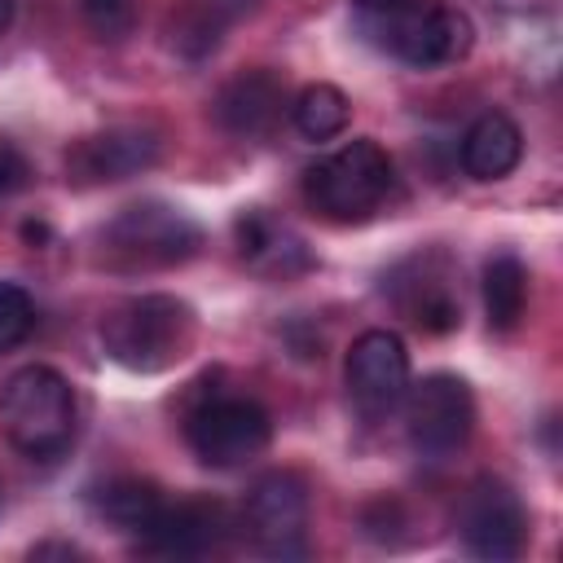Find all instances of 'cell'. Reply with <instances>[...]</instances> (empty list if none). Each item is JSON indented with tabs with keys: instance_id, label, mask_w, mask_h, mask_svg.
I'll list each match as a JSON object with an SVG mask.
<instances>
[{
	"instance_id": "6da1fadb",
	"label": "cell",
	"mask_w": 563,
	"mask_h": 563,
	"mask_svg": "<svg viewBox=\"0 0 563 563\" xmlns=\"http://www.w3.org/2000/svg\"><path fill=\"white\" fill-rule=\"evenodd\" d=\"M101 343L110 361L136 374L176 365L194 343V312L176 295H136L106 312Z\"/></svg>"
},
{
	"instance_id": "7a4b0ae2",
	"label": "cell",
	"mask_w": 563,
	"mask_h": 563,
	"mask_svg": "<svg viewBox=\"0 0 563 563\" xmlns=\"http://www.w3.org/2000/svg\"><path fill=\"white\" fill-rule=\"evenodd\" d=\"M0 422L26 457H57L75 435V391L57 369L26 365L0 391Z\"/></svg>"
},
{
	"instance_id": "3957f363",
	"label": "cell",
	"mask_w": 563,
	"mask_h": 563,
	"mask_svg": "<svg viewBox=\"0 0 563 563\" xmlns=\"http://www.w3.org/2000/svg\"><path fill=\"white\" fill-rule=\"evenodd\" d=\"M303 194L325 220H343V224L365 220L391 194V158L369 136L347 141L343 150H334L317 167H308Z\"/></svg>"
},
{
	"instance_id": "277c9868",
	"label": "cell",
	"mask_w": 563,
	"mask_h": 563,
	"mask_svg": "<svg viewBox=\"0 0 563 563\" xmlns=\"http://www.w3.org/2000/svg\"><path fill=\"white\" fill-rule=\"evenodd\" d=\"M369 26H374L378 44L409 66L457 62V57H466V48L475 40L471 18L440 0H396L383 13H369Z\"/></svg>"
},
{
	"instance_id": "5b68a950",
	"label": "cell",
	"mask_w": 563,
	"mask_h": 563,
	"mask_svg": "<svg viewBox=\"0 0 563 563\" xmlns=\"http://www.w3.org/2000/svg\"><path fill=\"white\" fill-rule=\"evenodd\" d=\"M101 242H106V255L128 268H172L202 246V229L180 207L132 202L106 224Z\"/></svg>"
},
{
	"instance_id": "8992f818",
	"label": "cell",
	"mask_w": 563,
	"mask_h": 563,
	"mask_svg": "<svg viewBox=\"0 0 563 563\" xmlns=\"http://www.w3.org/2000/svg\"><path fill=\"white\" fill-rule=\"evenodd\" d=\"M185 435H189V449L198 462H207L216 471H233L268 449L273 418L251 396H211L207 405H198L189 413Z\"/></svg>"
},
{
	"instance_id": "52a82bcc",
	"label": "cell",
	"mask_w": 563,
	"mask_h": 563,
	"mask_svg": "<svg viewBox=\"0 0 563 563\" xmlns=\"http://www.w3.org/2000/svg\"><path fill=\"white\" fill-rule=\"evenodd\" d=\"M405 427L409 444L427 457H444L462 449L475 431V396L457 374H427L405 391Z\"/></svg>"
},
{
	"instance_id": "ba28073f",
	"label": "cell",
	"mask_w": 563,
	"mask_h": 563,
	"mask_svg": "<svg viewBox=\"0 0 563 563\" xmlns=\"http://www.w3.org/2000/svg\"><path fill=\"white\" fill-rule=\"evenodd\" d=\"M457 532L475 559H488V563L519 559L528 541V515H523L519 493L493 475L475 479L457 501Z\"/></svg>"
},
{
	"instance_id": "9c48e42d",
	"label": "cell",
	"mask_w": 563,
	"mask_h": 563,
	"mask_svg": "<svg viewBox=\"0 0 563 563\" xmlns=\"http://www.w3.org/2000/svg\"><path fill=\"white\" fill-rule=\"evenodd\" d=\"M246 532L268 559L308 550V484L295 471H268L246 493Z\"/></svg>"
},
{
	"instance_id": "30bf717a",
	"label": "cell",
	"mask_w": 563,
	"mask_h": 563,
	"mask_svg": "<svg viewBox=\"0 0 563 563\" xmlns=\"http://www.w3.org/2000/svg\"><path fill=\"white\" fill-rule=\"evenodd\" d=\"M343 374H347L352 405L365 418H383L409 391V352H405L400 334H391V330H365L347 347Z\"/></svg>"
},
{
	"instance_id": "8fae6325",
	"label": "cell",
	"mask_w": 563,
	"mask_h": 563,
	"mask_svg": "<svg viewBox=\"0 0 563 563\" xmlns=\"http://www.w3.org/2000/svg\"><path fill=\"white\" fill-rule=\"evenodd\" d=\"M158 154H163V141L154 128L119 123V128H106V132L75 141L66 154V172L75 185H110V180L141 176L145 167L158 163Z\"/></svg>"
},
{
	"instance_id": "7c38bea8",
	"label": "cell",
	"mask_w": 563,
	"mask_h": 563,
	"mask_svg": "<svg viewBox=\"0 0 563 563\" xmlns=\"http://www.w3.org/2000/svg\"><path fill=\"white\" fill-rule=\"evenodd\" d=\"M282 106H286V84L255 66V70H242L233 75L220 92H216V123L229 132V136H268L282 119Z\"/></svg>"
},
{
	"instance_id": "4fadbf2b",
	"label": "cell",
	"mask_w": 563,
	"mask_h": 563,
	"mask_svg": "<svg viewBox=\"0 0 563 563\" xmlns=\"http://www.w3.org/2000/svg\"><path fill=\"white\" fill-rule=\"evenodd\" d=\"M224 537V510L211 501H176L154 515L141 532V554L154 559H198L211 554Z\"/></svg>"
},
{
	"instance_id": "5bb4252c",
	"label": "cell",
	"mask_w": 563,
	"mask_h": 563,
	"mask_svg": "<svg viewBox=\"0 0 563 563\" xmlns=\"http://www.w3.org/2000/svg\"><path fill=\"white\" fill-rule=\"evenodd\" d=\"M391 299L400 303V312L413 325H422L431 334H444V330H453L462 321V303H457L453 282L440 268V260H422L418 255V260L400 264L391 273Z\"/></svg>"
},
{
	"instance_id": "9a60e30c",
	"label": "cell",
	"mask_w": 563,
	"mask_h": 563,
	"mask_svg": "<svg viewBox=\"0 0 563 563\" xmlns=\"http://www.w3.org/2000/svg\"><path fill=\"white\" fill-rule=\"evenodd\" d=\"M238 251L246 260V268L264 273V277H290V273H303L312 264L303 238L273 220L268 211H246L238 216Z\"/></svg>"
},
{
	"instance_id": "2e32d148",
	"label": "cell",
	"mask_w": 563,
	"mask_h": 563,
	"mask_svg": "<svg viewBox=\"0 0 563 563\" xmlns=\"http://www.w3.org/2000/svg\"><path fill=\"white\" fill-rule=\"evenodd\" d=\"M519 154H523V132L501 110L479 114L462 136V167L475 180H501L506 172H515Z\"/></svg>"
},
{
	"instance_id": "e0dca14e",
	"label": "cell",
	"mask_w": 563,
	"mask_h": 563,
	"mask_svg": "<svg viewBox=\"0 0 563 563\" xmlns=\"http://www.w3.org/2000/svg\"><path fill=\"white\" fill-rule=\"evenodd\" d=\"M528 308V268L515 255H493L484 264V312L493 330H515Z\"/></svg>"
},
{
	"instance_id": "ac0fdd59",
	"label": "cell",
	"mask_w": 563,
	"mask_h": 563,
	"mask_svg": "<svg viewBox=\"0 0 563 563\" xmlns=\"http://www.w3.org/2000/svg\"><path fill=\"white\" fill-rule=\"evenodd\" d=\"M347 114H352V106H347L343 88H334V84H308L295 97V106H290V123H295V132L303 141H330V136H339L347 128Z\"/></svg>"
},
{
	"instance_id": "d6986e66",
	"label": "cell",
	"mask_w": 563,
	"mask_h": 563,
	"mask_svg": "<svg viewBox=\"0 0 563 563\" xmlns=\"http://www.w3.org/2000/svg\"><path fill=\"white\" fill-rule=\"evenodd\" d=\"M163 506H167L163 493H158L154 484H145V479H114V484H106L101 497H97V510H101L114 528L136 532V537L154 523V515H158Z\"/></svg>"
},
{
	"instance_id": "ffe728a7",
	"label": "cell",
	"mask_w": 563,
	"mask_h": 563,
	"mask_svg": "<svg viewBox=\"0 0 563 563\" xmlns=\"http://www.w3.org/2000/svg\"><path fill=\"white\" fill-rule=\"evenodd\" d=\"M35 325V303L18 282H0V352L22 343Z\"/></svg>"
},
{
	"instance_id": "44dd1931",
	"label": "cell",
	"mask_w": 563,
	"mask_h": 563,
	"mask_svg": "<svg viewBox=\"0 0 563 563\" xmlns=\"http://www.w3.org/2000/svg\"><path fill=\"white\" fill-rule=\"evenodd\" d=\"M180 9H185V13H194V18H202V22H211L216 31H224L229 22H238V18H246V13H255V9H260V0H185Z\"/></svg>"
},
{
	"instance_id": "7402d4cb",
	"label": "cell",
	"mask_w": 563,
	"mask_h": 563,
	"mask_svg": "<svg viewBox=\"0 0 563 563\" xmlns=\"http://www.w3.org/2000/svg\"><path fill=\"white\" fill-rule=\"evenodd\" d=\"M84 13L101 35H119L128 26V0H84Z\"/></svg>"
},
{
	"instance_id": "603a6c76",
	"label": "cell",
	"mask_w": 563,
	"mask_h": 563,
	"mask_svg": "<svg viewBox=\"0 0 563 563\" xmlns=\"http://www.w3.org/2000/svg\"><path fill=\"white\" fill-rule=\"evenodd\" d=\"M22 176H26V167H22L18 150L0 145V198H4V194H13V189L22 185Z\"/></svg>"
},
{
	"instance_id": "cb8c5ba5",
	"label": "cell",
	"mask_w": 563,
	"mask_h": 563,
	"mask_svg": "<svg viewBox=\"0 0 563 563\" xmlns=\"http://www.w3.org/2000/svg\"><path fill=\"white\" fill-rule=\"evenodd\" d=\"M352 4H356V9L369 18V13H383V9H387V4H396V0H352Z\"/></svg>"
},
{
	"instance_id": "d4e9b609",
	"label": "cell",
	"mask_w": 563,
	"mask_h": 563,
	"mask_svg": "<svg viewBox=\"0 0 563 563\" xmlns=\"http://www.w3.org/2000/svg\"><path fill=\"white\" fill-rule=\"evenodd\" d=\"M13 22V0H0V31Z\"/></svg>"
}]
</instances>
